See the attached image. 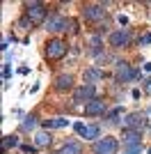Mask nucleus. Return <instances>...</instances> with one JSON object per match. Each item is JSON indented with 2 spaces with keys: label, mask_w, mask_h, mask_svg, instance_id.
<instances>
[{
  "label": "nucleus",
  "mask_w": 151,
  "mask_h": 154,
  "mask_svg": "<svg viewBox=\"0 0 151 154\" xmlns=\"http://www.w3.org/2000/svg\"><path fill=\"white\" fill-rule=\"evenodd\" d=\"M124 117H126L124 106H114L112 110H108V115H105V124H108V127H121Z\"/></svg>",
  "instance_id": "15"
},
{
  "label": "nucleus",
  "mask_w": 151,
  "mask_h": 154,
  "mask_svg": "<svg viewBox=\"0 0 151 154\" xmlns=\"http://www.w3.org/2000/svg\"><path fill=\"white\" fill-rule=\"evenodd\" d=\"M9 76H12V67H9V62H5V64H2V81L7 83Z\"/></svg>",
  "instance_id": "25"
},
{
  "label": "nucleus",
  "mask_w": 151,
  "mask_h": 154,
  "mask_svg": "<svg viewBox=\"0 0 151 154\" xmlns=\"http://www.w3.org/2000/svg\"><path fill=\"white\" fill-rule=\"evenodd\" d=\"M55 92H60V94H67V92H73L76 85H73V76L71 74H60V76L55 78Z\"/></svg>",
  "instance_id": "12"
},
{
  "label": "nucleus",
  "mask_w": 151,
  "mask_h": 154,
  "mask_svg": "<svg viewBox=\"0 0 151 154\" xmlns=\"http://www.w3.org/2000/svg\"><path fill=\"white\" fill-rule=\"evenodd\" d=\"M14 147H21V140H19V134H7L2 138V154H7L9 149Z\"/></svg>",
  "instance_id": "19"
},
{
  "label": "nucleus",
  "mask_w": 151,
  "mask_h": 154,
  "mask_svg": "<svg viewBox=\"0 0 151 154\" xmlns=\"http://www.w3.org/2000/svg\"><path fill=\"white\" fill-rule=\"evenodd\" d=\"M119 138L117 136H101L99 140L92 143V154H117Z\"/></svg>",
  "instance_id": "6"
},
{
  "label": "nucleus",
  "mask_w": 151,
  "mask_h": 154,
  "mask_svg": "<svg viewBox=\"0 0 151 154\" xmlns=\"http://www.w3.org/2000/svg\"><path fill=\"white\" fill-rule=\"evenodd\" d=\"M55 154H82V143L80 140H64L62 147Z\"/></svg>",
  "instance_id": "16"
},
{
  "label": "nucleus",
  "mask_w": 151,
  "mask_h": 154,
  "mask_svg": "<svg viewBox=\"0 0 151 154\" xmlns=\"http://www.w3.org/2000/svg\"><path fill=\"white\" fill-rule=\"evenodd\" d=\"M34 129H37V115H25L21 127H19V131L21 134H28V131H34Z\"/></svg>",
  "instance_id": "20"
},
{
  "label": "nucleus",
  "mask_w": 151,
  "mask_h": 154,
  "mask_svg": "<svg viewBox=\"0 0 151 154\" xmlns=\"http://www.w3.org/2000/svg\"><path fill=\"white\" fill-rule=\"evenodd\" d=\"M144 94H151V78H147L144 83Z\"/></svg>",
  "instance_id": "26"
},
{
  "label": "nucleus",
  "mask_w": 151,
  "mask_h": 154,
  "mask_svg": "<svg viewBox=\"0 0 151 154\" xmlns=\"http://www.w3.org/2000/svg\"><path fill=\"white\" fill-rule=\"evenodd\" d=\"M138 78H142V71L140 69H131V64L124 62V60H117L114 62V83H131V81H138Z\"/></svg>",
  "instance_id": "3"
},
{
  "label": "nucleus",
  "mask_w": 151,
  "mask_h": 154,
  "mask_svg": "<svg viewBox=\"0 0 151 154\" xmlns=\"http://www.w3.org/2000/svg\"><path fill=\"white\" fill-rule=\"evenodd\" d=\"M69 120L67 117H48V120H44L41 122V127L48 129V131H53V129H64V127H69Z\"/></svg>",
  "instance_id": "18"
},
{
  "label": "nucleus",
  "mask_w": 151,
  "mask_h": 154,
  "mask_svg": "<svg viewBox=\"0 0 151 154\" xmlns=\"http://www.w3.org/2000/svg\"><path fill=\"white\" fill-rule=\"evenodd\" d=\"M82 110H85V115H87V117H105L110 108H108V101H105V99L96 97V99H92V101L85 103Z\"/></svg>",
  "instance_id": "9"
},
{
  "label": "nucleus",
  "mask_w": 151,
  "mask_h": 154,
  "mask_svg": "<svg viewBox=\"0 0 151 154\" xmlns=\"http://www.w3.org/2000/svg\"><path fill=\"white\" fill-rule=\"evenodd\" d=\"M71 19H67V16H62V14H57V12H53L46 19V23H44V30L46 32H53V35H62V32H69L71 30Z\"/></svg>",
  "instance_id": "5"
},
{
  "label": "nucleus",
  "mask_w": 151,
  "mask_h": 154,
  "mask_svg": "<svg viewBox=\"0 0 151 154\" xmlns=\"http://www.w3.org/2000/svg\"><path fill=\"white\" fill-rule=\"evenodd\" d=\"M99 97V90H96V85H89V83H82V85H78L73 90V101H78V103H87V101H92V99H96Z\"/></svg>",
  "instance_id": "11"
},
{
  "label": "nucleus",
  "mask_w": 151,
  "mask_h": 154,
  "mask_svg": "<svg viewBox=\"0 0 151 154\" xmlns=\"http://www.w3.org/2000/svg\"><path fill=\"white\" fill-rule=\"evenodd\" d=\"M147 154H151V145H149V147H147Z\"/></svg>",
  "instance_id": "29"
},
{
  "label": "nucleus",
  "mask_w": 151,
  "mask_h": 154,
  "mask_svg": "<svg viewBox=\"0 0 151 154\" xmlns=\"http://www.w3.org/2000/svg\"><path fill=\"white\" fill-rule=\"evenodd\" d=\"M144 71H147V74H151V62H144Z\"/></svg>",
  "instance_id": "28"
},
{
  "label": "nucleus",
  "mask_w": 151,
  "mask_h": 154,
  "mask_svg": "<svg viewBox=\"0 0 151 154\" xmlns=\"http://www.w3.org/2000/svg\"><path fill=\"white\" fill-rule=\"evenodd\" d=\"M16 28H21V30H25V32H30L34 26H32V21H30V19H28V16L23 14V16H21V19L16 21Z\"/></svg>",
  "instance_id": "21"
},
{
  "label": "nucleus",
  "mask_w": 151,
  "mask_h": 154,
  "mask_svg": "<svg viewBox=\"0 0 151 154\" xmlns=\"http://www.w3.org/2000/svg\"><path fill=\"white\" fill-rule=\"evenodd\" d=\"M76 134L80 136V138H85V140H99L101 134H103V129H101V124H85V122H76L73 124Z\"/></svg>",
  "instance_id": "8"
},
{
  "label": "nucleus",
  "mask_w": 151,
  "mask_h": 154,
  "mask_svg": "<svg viewBox=\"0 0 151 154\" xmlns=\"http://www.w3.org/2000/svg\"><path fill=\"white\" fill-rule=\"evenodd\" d=\"M19 74H21V76H28V74H30V69H28V67H19Z\"/></svg>",
  "instance_id": "27"
},
{
  "label": "nucleus",
  "mask_w": 151,
  "mask_h": 154,
  "mask_svg": "<svg viewBox=\"0 0 151 154\" xmlns=\"http://www.w3.org/2000/svg\"><path fill=\"white\" fill-rule=\"evenodd\" d=\"M108 2H87L82 5V19L87 23H94V26H101V21L108 16Z\"/></svg>",
  "instance_id": "2"
},
{
  "label": "nucleus",
  "mask_w": 151,
  "mask_h": 154,
  "mask_svg": "<svg viewBox=\"0 0 151 154\" xmlns=\"http://www.w3.org/2000/svg\"><path fill=\"white\" fill-rule=\"evenodd\" d=\"M151 44V32H144L142 37H138V46H149Z\"/></svg>",
  "instance_id": "23"
},
{
  "label": "nucleus",
  "mask_w": 151,
  "mask_h": 154,
  "mask_svg": "<svg viewBox=\"0 0 151 154\" xmlns=\"http://www.w3.org/2000/svg\"><path fill=\"white\" fill-rule=\"evenodd\" d=\"M131 42H133V37H131L128 28H117V30H112L108 35V44L112 46V48H128Z\"/></svg>",
  "instance_id": "7"
},
{
  "label": "nucleus",
  "mask_w": 151,
  "mask_h": 154,
  "mask_svg": "<svg viewBox=\"0 0 151 154\" xmlns=\"http://www.w3.org/2000/svg\"><path fill=\"white\" fill-rule=\"evenodd\" d=\"M21 152H23V154H37L39 147H37V145H21Z\"/></svg>",
  "instance_id": "24"
},
{
  "label": "nucleus",
  "mask_w": 151,
  "mask_h": 154,
  "mask_svg": "<svg viewBox=\"0 0 151 154\" xmlns=\"http://www.w3.org/2000/svg\"><path fill=\"white\" fill-rule=\"evenodd\" d=\"M32 145H37L39 149H48L50 145H53V136H50V131H48V129H39V131H34Z\"/></svg>",
  "instance_id": "14"
},
{
  "label": "nucleus",
  "mask_w": 151,
  "mask_h": 154,
  "mask_svg": "<svg viewBox=\"0 0 151 154\" xmlns=\"http://www.w3.org/2000/svg\"><path fill=\"white\" fill-rule=\"evenodd\" d=\"M124 129H135V131H142L147 127V113H140V110H131L126 113L124 117Z\"/></svg>",
  "instance_id": "10"
},
{
  "label": "nucleus",
  "mask_w": 151,
  "mask_h": 154,
  "mask_svg": "<svg viewBox=\"0 0 151 154\" xmlns=\"http://www.w3.org/2000/svg\"><path fill=\"white\" fill-rule=\"evenodd\" d=\"M144 145H131V147H121V154H142Z\"/></svg>",
  "instance_id": "22"
},
{
  "label": "nucleus",
  "mask_w": 151,
  "mask_h": 154,
  "mask_svg": "<svg viewBox=\"0 0 151 154\" xmlns=\"http://www.w3.org/2000/svg\"><path fill=\"white\" fill-rule=\"evenodd\" d=\"M67 53H69V44H67V39L53 37V39H48V42L44 44V55H46V60H50V62L62 60Z\"/></svg>",
  "instance_id": "1"
},
{
  "label": "nucleus",
  "mask_w": 151,
  "mask_h": 154,
  "mask_svg": "<svg viewBox=\"0 0 151 154\" xmlns=\"http://www.w3.org/2000/svg\"><path fill=\"white\" fill-rule=\"evenodd\" d=\"M25 16L32 21V26H44L46 19H48V7L44 2H37V0H32V2H25Z\"/></svg>",
  "instance_id": "4"
},
{
  "label": "nucleus",
  "mask_w": 151,
  "mask_h": 154,
  "mask_svg": "<svg viewBox=\"0 0 151 154\" xmlns=\"http://www.w3.org/2000/svg\"><path fill=\"white\" fill-rule=\"evenodd\" d=\"M103 76H105V71L99 69V67H89V69H85V74H82L85 83H89V85H94L96 81H103Z\"/></svg>",
  "instance_id": "17"
},
{
  "label": "nucleus",
  "mask_w": 151,
  "mask_h": 154,
  "mask_svg": "<svg viewBox=\"0 0 151 154\" xmlns=\"http://www.w3.org/2000/svg\"><path fill=\"white\" fill-rule=\"evenodd\" d=\"M131 145H142V131H135V129L121 131V147H131Z\"/></svg>",
  "instance_id": "13"
}]
</instances>
